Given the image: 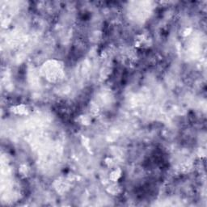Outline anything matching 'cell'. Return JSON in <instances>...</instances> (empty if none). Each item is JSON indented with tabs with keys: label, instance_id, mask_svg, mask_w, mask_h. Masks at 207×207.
<instances>
[{
	"label": "cell",
	"instance_id": "1",
	"mask_svg": "<svg viewBox=\"0 0 207 207\" xmlns=\"http://www.w3.org/2000/svg\"><path fill=\"white\" fill-rule=\"evenodd\" d=\"M121 177V171L120 169H115L110 173L109 178H110L112 181L116 182V181H118V180L120 179Z\"/></svg>",
	"mask_w": 207,
	"mask_h": 207
}]
</instances>
